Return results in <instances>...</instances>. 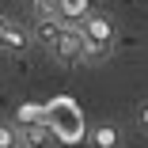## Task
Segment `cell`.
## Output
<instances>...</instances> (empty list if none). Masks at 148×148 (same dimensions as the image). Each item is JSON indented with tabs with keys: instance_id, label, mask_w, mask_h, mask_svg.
I'll list each match as a JSON object with an SVG mask.
<instances>
[{
	"instance_id": "cell-12",
	"label": "cell",
	"mask_w": 148,
	"mask_h": 148,
	"mask_svg": "<svg viewBox=\"0 0 148 148\" xmlns=\"http://www.w3.org/2000/svg\"><path fill=\"white\" fill-rule=\"evenodd\" d=\"M34 4H42V0H34Z\"/></svg>"
},
{
	"instance_id": "cell-10",
	"label": "cell",
	"mask_w": 148,
	"mask_h": 148,
	"mask_svg": "<svg viewBox=\"0 0 148 148\" xmlns=\"http://www.w3.org/2000/svg\"><path fill=\"white\" fill-rule=\"evenodd\" d=\"M140 122H144V129H148V106H144V114H140Z\"/></svg>"
},
{
	"instance_id": "cell-5",
	"label": "cell",
	"mask_w": 148,
	"mask_h": 148,
	"mask_svg": "<svg viewBox=\"0 0 148 148\" xmlns=\"http://www.w3.org/2000/svg\"><path fill=\"white\" fill-rule=\"evenodd\" d=\"M53 15L65 19V23H84L87 15H91V0H57Z\"/></svg>"
},
{
	"instance_id": "cell-3",
	"label": "cell",
	"mask_w": 148,
	"mask_h": 148,
	"mask_svg": "<svg viewBox=\"0 0 148 148\" xmlns=\"http://www.w3.org/2000/svg\"><path fill=\"white\" fill-rule=\"evenodd\" d=\"M53 57L61 65H76L84 57V34H80V27H65V34H61V42H57Z\"/></svg>"
},
{
	"instance_id": "cell-11",
	"label": "cell",
	"mask_w": 148,
	"mask_h": 148,
	"mask_svg": "<svg viewBox=\"0 0 148 148\" xmlns=\"http://www.w3.org/2000/svg\"><path fill=\"white\" fill-rule=\"evenodd\" d=\"M15 148H27V144H15Z\"/></svg>"
},
{
	"instance_id": "cell-2",
	"label": "cell",
	"mask_w": 148,
	"mask_h": 148,
	"mask_svg": "<svg viewBox=\"0 0 148 148\" xmlns=\"http://www.w3.org/2000/svg\"><path fill=\"white\" fill-rule=\"evenodd\" d=\"M80 34H84V57H103V53H110V42H114V27H110V19H103V15H87L84 23H80Z\"/></svg>"
},
{
	"instance_id": "cell-6",
	"label": "cell",
	"mask_w": 148,
	"mask_h": 148,
	"mask_svg": "<svg viewBox=\"0 0 148 148\" xmlns=\"http://www.w3.org/2000/svg\"><path fill=\"white\" fill-rule=\"evenodd\" d=\"M49 140V125L46 122H31V125H19V144L34 148V144H46Z\"/></svg>"
},
{
	"instance_id": "cell-7",
	"label": "cell",
	"mask_w": 148,
	"mask_h": 148,
	"mask_svg": "<svg viewBox=\"0 0 148 148\" xmlns=\"http://www.w3.org/2000/svg\"><path fill=\"white\" fill-rule=\"evenodd\" d=\"M91 140H95V148H122V133H118V125H110V122L95 125Z\"/></svg>"
},
{
	"instance_id": "cell-4",
	"label": "cell",
	"mask_w": 148,
	"mask_h": 148,
	"mask_svg": "<svg viewBox=\"0 0 148 148\" xmlns=\"http://www.w3.org/2000/svg\"><path fill=\"white\" fill-rule=\"evenodd\" d=\"M61 34H65V27H61V19H57V15H42V19L34 23V31H31V38H34V42H42L49 53L57 49Z\"/></svg>"
},
{
	"instance_id": "cell-8",
	"label": "cell",
	"mask_w": 148,
	"mask_h": 148,
	"mask_svg": "<svg viewBox=\"0 0 148 148\" xmlns=\"http://www.w3.org/2000/svg\"><path fill=\"white\" fill-rule=\"evenodd\" d=\"M19 144V133L12 125H0V148H15Z\"/></svg>"
},
{
	"instance_id": "cell-9",
	"label": "cell",
	"mask_w": 148,
	"mask_h": 148,
	"mask_svg": "<svg viewBox=\"0 0 148 148\" xmlns=\"http://www.w3.org/2000/svg\"><path fill=\"white\" fill-rule=\"evenodd\" d=\"M8 31H12V23H4V19H0V46L8 42Z\"/></svg>"
},
{
	"instance_id": "cell-1",
	"label": "cell",
	"mask_w": 148,
	"mask_h": 148,
	"mask_svg": "<svg viewBox=\"0 0 148 148\" xmlns=\"http://www.w3.org/2000/svg\"><path fill=\"white\" fill-rule=\"evenodd\" d=\"M46 125H49V133H57L69 144L84 140V114H80V106L72 99H53L46 106Z\"/></svg>"
}]
</instances>
